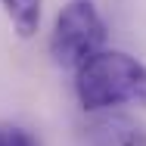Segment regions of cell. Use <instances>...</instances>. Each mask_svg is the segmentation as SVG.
Instances as JSON below:
<instances>
[{
  "label": "cell",
  "mask_w": 146,
  "mask_h": 146,
  "mask_svg": "<svg viewBox=\"0 0 146 146\" xmlns=\"http://www.w3.org/2000/svg\"><path fill=\"white\" fill-rule=\"evenodd\" d=\"M75 93L87 112L146 106V65L124 50H100L75 72Z\"/></svg>",
  "instance_id": "cell-1"
},
{
  "label": "cell",
  "mask_w": 146,
  "mask_h": 146,
  "mask_svg": "<svg viewBox=\"0 0 146 146\" xmlns=\"http://www.w3.org/2000/svg\"><path fill=\"white\" fill-rule=\"evenodd\" d=\"M106 22L93 0H68L50 34V56L59 68H81L90 56L106 50Z\"/></svg>",
  "instance_id": "cell-2"
},
{
  "label": "cell",
  "mask_w": 146,
  "mask_h": 146,
  "mask_svg": "<svg viewBox=\"0 0 146 146\" xmlns=\"http://www.w3.org/2000/svg\"><path fill=\"white\" fill-rule=\"evenodd\" d=\"M87 146H146V131L127 115H100L87 124Z\"/></svg>",
  "instance_id": "cell-3"
},
{
  "label": "cell",
  "mask_w": 146,
  "mask_h": 146,
  "mask_svg": "<svg viewBox=\"0 0 146 146\" xmlns=\"http://www.w3.org/2000/svg\"><path fill=\"white\" fill-rule=\"evenodd\" d=\"M6 19L19 37H31L40 25V13H44V0H0Z\"/></svg>",
  "instance_id": "cell-4"
},
{
  "label": "cell",
  "mask_w": 146,
  "mask_h": 146,
  "mask_svg": "<svg viewBox=\"0 0 146 146\" xmlns=\"http://www.w3.org/2000/svg\"><path fill=\"white\" fill-rule=\"evenodd\" d=\"M0 146H37V140L31 137L25 127H16V124H0Z\"/></svg>",
  "instance_id": "cell-5"
}]
</instances>
